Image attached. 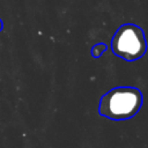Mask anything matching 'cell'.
I'll use <instances>...</instances> for the list:
<instances>
[{"label": "cell", "instance_id": "6da1fadb", "mask_svg": "<svg viewBox=\"0 0 148 148\" xmlns=\"http://www.w3.org/2000/svg\"><path fill=\"white\" fill-rule=\"evenodd\" d=\"M142 102V92L138 88L116 87L101 97L98 113L114 121L127 120L140 111Z\"/></svg>", "mask_w": 148, "mask_h": 148}, {"label": "cell", "instance_id": "7a4b0ae2", "mask_svg": "<svg viewBox=\"0 0 148 148\" xmlns=\"http://www.w3.org/2000/svg\"><path fill=\"white\" fill-rule=\"evenodd\" d=\"M111 50L114 56L126 61H135L142 58L147 52L145 31L133 23L120 25L111 39Z\"/></svg>", "mask_w": 148, "mask_h": 148}, {"label": "cell", "instance_id": "3957f363", "mask_svg": "<svg viewBox=\"0 0 148 148\" xmlns=\"http://www.w3.org/2000/svg\"><path fill=\"white\" fill-rule=\"evenodd\" d=\"M106 49H108V46H106L104 43H97V44H95V45L91 47L90 52H91V56H92L95 59H97V58H99V57L106 51Z\"/></svg>", "mask_w": 148, "mask_h": 148}, {"label": "cell", "instance_id": "277c9868", "mask_svg": "<svg viewBox=\"0 0 148 148\" xmlns=\"http://www.w3.org/2000/svg\"><path fill=\"white\" fill-rule=\"evenodd\" d=\"M2 29H3V24H2V21L0 20V31H2Z\"/></svg>", "mask_w": 148, "mask_h": 148}]
</instances>
